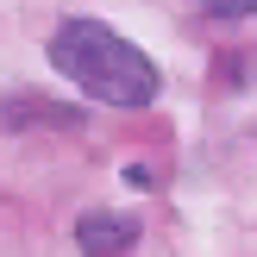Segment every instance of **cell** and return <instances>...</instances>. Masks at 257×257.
<instances>
[{
	"label": "cell",
	"mask_w": 257,
	"mask_h": 257,
	"mask_svg": "<svg viewBox=\"0 0 257 257\" xmlns=\"http://www.w3.org/2000/svg\"><path fill=\"white\" fill-rule=\"evenodd\" d=\"M201 7L226 13V19H245V13H257V0H201Z\"/></svg>",
	"instance_id": "3"
},
{
	"label": "cell",
	"mask_w": 257,
	"mask_h": 257,
	"mask_svg": "<svg viewBox=\"0 0 257 257\" xmlns=\"http://www.w3.org/2000/svg\"><path fill=\"white\" fill-rule=\"evenodd\" d=\"M75 245H82V257H119L138 245V220L119 207H88L75 220Z\"/></svg>",
	"instance_id": "2"
},
{
	"label": "cell",
	"mask_w": 257,
	"mask_h": 257,
	"mask_svg": "<svg viewBox=\"0 0 257 257\" xmlns=\"http://www.w3.org/2000/svg\"><path fill=\"white\" fill-rule=\"evenodd\" d=\"M50 63H57L88 100H100V107H151V100H157V63H151L132 38H119L113 25H100V19L57 25Z\"/></svg>",
	"instance_id": "1"
}]
</instances>
